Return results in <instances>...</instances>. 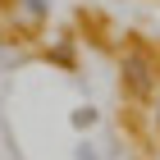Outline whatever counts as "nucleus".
Returning a JSON list of instances; mask_svg holds the SVG:
<instances>
[{
	"label": "nucleus",
	"instance_id": "f257e3e1",
	"mask_svg": "<svg viewBox=\"0 0 160 160\" xmlns=\"http://www.w3.org/2000/svg\"><path fill=\"white\" fill-rule=\"evenodd\" d=\"M123 92H128V96H151V92H156V73H151V60L142 50L123 55Z\"/></svg>",
	"mask_w": 160,
	"mask_h": 160
},
{
	"label": "nucleus",
	"instance_id": "f03ea898",
	"mask_svg": "<svg viewBox=\"0 0 160 160\" xmlns=\"http://www.w3.org/2000/svg\"><path fill=\"white\" fill-rule=\"evenodd\" d=\"M18 9H23L32 23H41V18H50V0H18Z\"/></svg>",
	"mask_w": 160,
	"mask_h": 160
},
{
	"label": "nucleus",
	"instance_id": "7ed1b4c3",
	"mask_svg": "<svg viewBox=\"0 0 160 160\" xmlns=\"http://www.w3.org/2000/svg\"><path fill=\"white\" fill-rule=\"evenodd\" d=\"M96 123V110L87 105V110H73V128H92Z\"/></svg>",
	"mask_w": 160,
	"mask_h": 160
},
{
	"label": "nucleus",
	"instance_id": "20e7f679",
	"mask_svg": "<svg viewBox=\"0 0 160 160\" xmlns=\"http://www.w3.org/2000/svg\"><path fill=\"white\" fill-rule=\"evenodd\" d=\"M156 123H160V87H156Z\"/></svg>",
	"mask_w": 160,
	"mask_h": 160
}]
</instances>
